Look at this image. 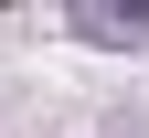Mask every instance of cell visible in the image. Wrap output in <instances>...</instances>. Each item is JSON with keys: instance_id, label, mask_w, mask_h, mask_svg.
Instances as JSON below:
<instances>
[{"instance_id": "cell-1", "label": "cell", "mask_w": 149, "mask_h": 138, "mask_svg": "<svg viewBox=\"0 0 149 138\" xmlns=\"http://www.w3.org/2000/svg\"><path fill=\"white\" fill-rule=\"evenodd\" d=\"M74 32L107 43V53H139L149 43V11H139V0H128V11H117V0H74Z\"/></svg>"}]
</instances>
